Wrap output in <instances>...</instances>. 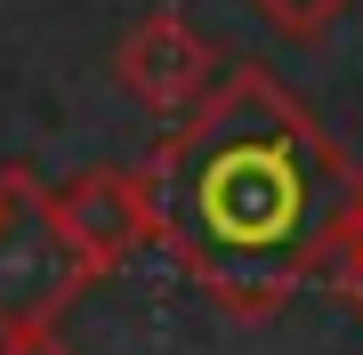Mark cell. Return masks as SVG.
I'll return each mask as SVG.
<instances>
[{"label": "cell", "instance_id": "cell-1", "mask_svg": "<svg viewBox=\"0 0 363 355\" xmlns=\"http://www.w3.org/2000/svg\"><path fill=\"white\" fill-rule=\"evenodd\" d=\"M154 242L234 323H267L298 283L331 266L363 178L274 73L234 65L145 154Z\"/></svg>", "mask_w": 363, "mask_h": 355}, {"label": "cell", "instance_id": "cell-6", "mask_svg": "<svg viewBox=\"0 0 363 355\" xmlns=\"http://www.w3.org/2000/svg\"><path fill=\"white\" fill-rule=\"evenodd\" d=\"M323 275H331L339 299L363 315V202H355V218H347V235H339V250H331V266H323Z\"/></svg>", "mask_w": 363, "mask_h": 355}, {"label": "cell", "instance_id": "cell-4", "mask_svg": "<svg viewBox=\"0 0 363 355\" xmlns=\"http://www.w3.org/2000/svg\"><path fill=\"white\" fill-rule=\"evenodd\" d=\"M113 73H121V89H130L145 113L186 121L210 89H218V40L194 33L178 9H154V16H138L130 40L113 49Z\"/></svg>", "mask_w": 363, "mask_h": 355}, {"label": "cell", "instance_id": "cell-7", "mask_svg": "<svg viewBox=\"0 0 363 355\" xmlns=\"http://www.w3.org/2000/svg\"><path fill=\"white\" fill-rule=\"evenodd\" d=\"M0 355H73L57 331H40V339H0Z\"/></svg>", "mask_w": 363, "mask_h": 355}, {"label": "cell", "instance_id": "cell-2", "mask_svg": "<svg viewBox=\"0 0 363 355\" xmlns=\"http://www.w3.org/2000/svg\"><path fill=\"white\" fill-rule=\"evenodd\" d=\"M89 291V266L49 218V186L33 170H0V339H40Z\"/></svg>", "mask_w": 363, "mask_h": 355}, {"label": "cell", "instance_id": "cell-5", "mask_svg": "<svg viewBox=\"0 0 363 355\" xmlns=\"http://www.w3.org/2000/svg\"><path fill=\"white\" fill-rule=\"evenodd\" d=\"M250 9H259L274 33H291V40H315V33H331L339 16L355 9V0H250Z\"/></svg>", "mask_w": 363, "mask_h": 355}, {"label": "cell", "instance_id": "cell-3", "mask_svg": "<svg viewBox=\"0 0 363 355\" xmlns=\"http://www.w3.org/2000/svg\"><path fill=\"white\" fill-rule=\"evenodd\" d=\"M49 218L65 235V250L89 266V283L121 275L154 242V210H145V178L138 170H81L65 186H49Z\"/></svg>", "mask_w": 363, "mask_h": 355}]
</instances>
